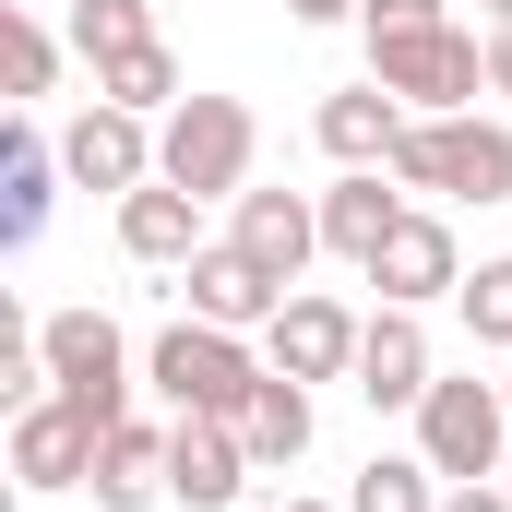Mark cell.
Instances as JSON below:
<instances>
[{
    "label": "cell",
    "mask_w": 512,
    "mask_h": 512,
    "mask_svg": "<svg viewBox=\"0 0 512 512\" xmlns=\"http://www.w3.org/2000/svg\"><path fill=\"white\" fill-rule=\"evenodd\" d=\"M143 382L167 393V417H251L274 358H251V334H227V322H167L143 346Z\"/></svg>",
    "instance_id": "1"
},
{
    "label": "cell",
    "mask_w": 512,
    "mask_h": 512,
    "mask_svg": "<svg viewBox=\"0 0 512 512\" xmlns=\"http://www.w3.org/2000/svg\"><path fill=\"white\" fill-rule=\"evenodd\" d=\"M393 191H441V203H512V120H405L393 143Z\"/></svg>",
    "instance_id": "2"
},
{
    "label": "cell",
    "mask_w": 512,
    "mask_h": 512,
    "mask_svg": "<svg viewBox=\"0 0 512 512\" xmlns=\"http://www.w3.org/2000/svg\"><path fill=\"white\" fill-rule=\"evenodd\" d=\"M251 155H262V120L239 96H179V108L155 120V179H179V191H203V203H239V191H251Z\"/></svg>",
    "instance_id": "3"
},
{
    "label": "cell",
    "mask_w": 512,
    "mask_h": 512,
    "mask_svg": "<svg viewBox=\"0 0 512 512\" xmlns=\"http://www.w3.org/2000/svg\"><path fill=\"white\" fill-rule=\"evenodd\" d=\"M417 453L441 465V489L512 477V393L477 382V370H441V382H429V405H417Z\"/></svg>",
    "instance_id": "4"
},
{
    "label": "cell",
    "mask_w": 512,
    "mask_h": 512,
    "mask_svg": "<svg viewBox=\"0 0 512 512\" xmlns=\"http://www.w3.org/2000/svg\"><path fill=\"white\" fill-rule=\"evenodd\" d=\"M36 334H48V393H72L96 429H120L131 417V334L108 310H48Z\"/></svg>",
    "instance_id": "5"
},
{
    "label": "cell",
    "mask_w": 512,
    "mask_h": 512,
    "mask_svg": "<svg viewBox=\"0 0 512 512\" xmlns=\"http://www.w3.org/2000/svg\"><path fill=\"white\" fill-rule=\"evenodd\" d=\"M370 72H382L417 120H453V108L489 96V36H465V24H441V36H393V48H370Z\"/></svg>",
    "instance_id": "6"
},
{
    "label": "cell",
    "mask_w": 512,
    "mask_h": 512,
    "mask_svg": "<svg viewBox=\"0 0 512 512\" xmlns=\"http://www.w3.org/2000/svg\"><path fill=\"white\" fill-rule=\"evenodd\" d=\"M358 334H370V322H358L346 298L298 286V298H286V310L262 322V358H274L286 382H358Z\"/></svg>",
    "instance_id": "7"
},
{
    "label": "cell",
    "mask_w": 512,
    "mask_h": 512,
    "mask_svg": "<svg viewBox=\"0 0 512 512\" xmlns=\"http://www.w3.org/2000/svg\"><path fill=\"white\" fill-rule=\"evenodd\" d=\"M96 441H108V429H96L72 393H36V405L12 417V477H24L36 501H48V489H96Z\"/></svg>",
    "instance_id": "8"
},
{
    "label": "cell",
    "mask_w": 512,
    "mask_h": 512,
    "mask_svg": "<svg viewBox=\"0 0 512 512\" xmlns=\"http://www.w3.org/2000/svg\"><path fill=\"white\" fill-rule=\"evenodd\" d=\"M251 441H239V417H167V501L179 512H227L251 489Z\"/></svg>",
    "instance_id": "9"
},
{
    "label": "cell",
    "mask_w": 512,
    "mask_h": 512,
    "mask_svg": "<svg viewBox=\"0 0 512 512\" xmlns=\"http://www.w3.org/2000/svg\"><path fill=\"white\" fill-rule=\"evenodd\" d=\"M60 167H72V191H108V203H131L143 179H155V120H131V108H84V120L60 131Z\"/></svg>",
    "instance_id": "10"
},
{
    "label": "cell",
    "mask_w": 512,
    "mask_h": 512,
    "mask_svg": "<svg viewBox=\"0 0 512 512\" xmlns=\"http://www.w3.org/2000/svg\"><path fill=\"white\" fill-rule=\"evenodd\" d=\"M227 239H239V251H251L274 286H298V274L322 262V191H239Z\"/></svg>",
    "instance_id": "11"
},
{
    "label": "cell",
    "mask_w": 512,
    "mask_h": 512,
    "mask_svg": "<svg viewBox=\"0 0 512 512\" xmlns=\"http://www.w3.org/2000/svg\"><path fill=\"white\" fill-rule=\"evenodd\" d=\"M405 120H417V108H405V96H393L382 72H370V84H334V96L310 108V143H322L334 167H393Z\"/></svg>",
    "instance_id": "12"
},
{
    "label": "cell",
    "mask_w": 512,
    "mask_h": 512,
    "mask_svg": "<svg viewBox=\"0 0 512 512\" xmlns=\"http://www.w3.org/2000/svg\"><path fill=\"white\" fill-rule=\"evenodd\" d=\"M429 382H441V358H429V322H417V310H370V334H358V393H370V405H405V417H417V405H429Z\"/></svg>",
    "instance_id": "13"
},
{
    "label": "cell",
    "mask_w": 512,
    "mask_h": 512,
    "mask_svg": "<svg viewBox=\"0 0 512 512\" xmlns=\"http://www.w3.org/2000/svg\"><path fill=\"white\" fill-rule=\"evenodd\" d=\"M120 251L143 262V274H191V262L215 251L203 239V191H179V179H143L120 203Z\"/></svg>",
    "instance_id": "14"
},
{
    "label": "cell",
    "mask_w": 512,
    "mask_h": 512,
    "mask_svg": "<svg viewBox=\"0 0 512 512\" xmlns=\"http://www.w3.org/2000/svg\"><path fill=\"white\" fill-rule=\"evenodd\" d=\"M382 179H393V167H334V191H322V251L358 262V274H370V262H382V239L417 215V203H405V191H382Z\"/></svg>",
    "instance_id": "15"
},
{
    "label": "cell",
    "mask_w": 512,
    "mask_h": 512,
    "mask_svg": "<svg viewBox=\"0 0 512 512\" xmlns=\"http://www.w3.org/2000/svg\"><path fill=\"white\" fill-rule=\"evenodd\" d=\"M286 298H298V286H274V274H262L251 251H239V239H215V251L191 262V322H227V334H262V322H274Z\"/></svg>",
    "instance_id": "16"
},
{
    "label": "cell",
    "mask_w": 512,
    "mask_h": 512,
    "mask_svg": "<svg viewBox=\"0 0 512 512\" xmlns=\"http://www.w3.org/2000/svg\"><path fill=\"white\" fill-rule=\"evenodd\" d=\"M370 286H382L393 310H429V298H453V286H465L453 227H441V215H405V227L382 239V262H370Z\"/></svg>",
    "instance_id": "17"
},
{
    "label": "cell",
    "mask_w": 512,
    "mask_h": 512,
    "mask_svg": "<svg viewBox=\"0 0 512 512\" xmlns=\"http://www.w3.org/2000/svg\"><path fill=\"white\" fill-rule=\"evenodd\" d=\"M72 167H60V143L36 120H12V143H0V239L12 251H36V227H48V191H60Z\"/></svg>",
    "instance_id": "18"
},
{
    "label": "cell",
    "mask_w": 512,
    "mask_h": 512,
    "mask_svg": "<svg viewBox=\"0 0 512 512\" xmlns=\"http://www.w3.org/2000/svg\"><path fill=\"white\" fill-rule=\"evenodd\" d=\"M167 501V429L155 417H120L96 441V512H155Z\"/></svg>",
    "instance_id": "19"
},
{
    "label": "cell",
    "mask_w": 512,
    "mask_h": 512,
    "mask_svg": "<svg viewBox=\"0 0 512 512\" xmlns=\"http://www.w3.org/2000/svg\"><path fill=\"white\" fill-rule=\"evenodd\" d=\"M310 429H322V417H310V382H286V370H274V382L251 393V417H239V441H251L262 477H274V465H298V453H310Z\"/></svg>",
    "instance_id": "20"
},
{
    "label": "cell",
    "mask_w": 512,
    "mask_h": 512,
    "mask_svg": "<svg viewBox=\"0 0 512 512\" xmlns=\"http://www.w3.org/2000/svg\"><path fill=\"white\" fill-rule=\"evenodd\" d=\"M96 96H108V108H131V120H167L191 84H179V60H167V36H155V48H120V60H96Z\"/></svg>",
    "instance_id": "21"
},
{
    "label": "cell",
    "mask_w": 512,
    "mask_h": 512,
    "mask_svg": "<svg viewBox=\"0 0 512 512\" xmlns=\"http://www.w3.org/2000/svg\"><path fill=\"white\" fill-rule=\"evenodd\" d=\"M346 512H441V465L429 453H370L346 477Z\"/></svg>",
    "instance_id": "22"
},
{
    "label": "cell",
    "mask_w": 512,
    "mask_h": 512,
    "mask_svg": "<svg viewBox=\"0 0 512 512\" xmlns=\"http://www.w3.org/2000/svg\"><path fill=\"white\" fill-rule=\"evenodd\" d=\"M0 60H12V96L36 108V96L60 84V36H48V12H24V0H12V12H0Z\"/></svg>",
    "instance_id": "23"
},
{
    "label": "cell",
    "mask_w": 512,
    "mask_h": 512,
    "mask_svg": "<svg viewBox=\"0 0 512 512\" xmlns=\"http://www.w3.org/2000/svg\"><path fill=\"white\" fill-rule=\"evenodd\" d=\"M72 48H84V60L155 48V0H72Z\"/></svg>",
    "instance_id": "24"
},
{
    "label": "cell",
    "mask_w": 512,
    "mask_h": 512,
    "mask_svg": "<svg viewBox=\"0 0 512 512\" xmlns=\"http://www.w3.org/2000/svg\"><path fill=\"white\" fill-rule=\"evenodd\" d=\"M453 310H465V334H477V346H501V358H512V251L477 262V274L453 286Z\"/></svg>",
    "instance_id": "25"
},
{
    "label": "cell",
    "mask_w": 512,
    "mask_h": 512,
    "mask_svg": "<svg viewBox=\"0 0 512 512\" xmlns=\"http://www.w3.org/2000/svg\"><path fill=\"white\" fill-rule=\"evenodd\" d=\"M358 24H370V48H393V36H441L453 0H358Z\"/></svg>",
    "instance_id": "26"
},
{
    "label": "cell",
    "mask_w": 512,
    "mask_h": 512,
    "mask_svg": "<svg viewBox=\"0 0 512 512\" xmlns=\"http://www.w3.org/2000/svg\"><path fill=\"white\" fill-rule=\"evenodd\" d=\"M441 512H512V477H477V489H441Z\"/></svg>",
    "instance_id": "27"
},
{
    "label": "cell",
    "mask_w": 512,
    "mask_h": 512,
    "mask_svg": "<svg viewBox=\"0 0 512 512\" xmlns=\"http://www.w3.org/2000/svg\"><path fill=\"white\" fill-rule=\"evenodd\" d=\"M489 96H512V24H489Z\"/></svg>",
    "instance_id": "28"
},
{
    "label": "cell",
    "mask_w": 512,
    "mask_h": 512,
    "mask_svg": "<svg viewBox=\"0 0 512 512\" xmlns=\"http://www.w3.org/2000/svg\"><path fill=\"white\" fill-rule=\"evenodd\" d=\"M286 12H298V24H346L358 0H286Z\"/></svg>",
    "instance_id": "29"
},
{
    "label": "cell",
    "mask_w": 512,
    "mask_h": 512,
    "mask_svg": "<svg viewBox=\"0 0 512 512\" xmlns=\"http://www.w3.org/2000/svg\"><path fill=\"white\" fill-rule=\"evenodd\" d=\"M274 512H346V501H274Z\"/></svg>",
    "instance_id": "30"
},
{
    "label": "cell",
    "mask_w": 512,
    "mask_h": 512,
    "mask_svg": "<svg viewBox=\"0 0 512 512\" xmlns=\"http://www.w3.org/2000/svg\"><path fill=\"white\" fill-rule=\"evenodd\" d=\"M477 12H489V24H512V0H477Z\"/></svg>",
    "instance_id": "31"
},
{
    "label": "cell",
    "mask_w": 512,
    "mask_h": 512,
    "mask_svg": "<svg viewBox=\"0 0 512 512\" xmlns=\"http://www.w3.org/2000/svg\"><path fill=\"white\" fill-rule=\"evenodd\" d=\"M501 393H512V370H501Z\"/></svg>",
    "instance_id": "32"
}]
</instances>
